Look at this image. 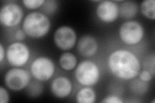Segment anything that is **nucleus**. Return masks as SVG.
Returning a JSON list of instances; mask_svg holds the SVG:
<instances>
[{"mask_svg":"<svg viewBox=\"0 0 155 103\" xmlns=\"http://www.w3.org/2000/svg\"><path fill=\"white\" fill-rule=\"evenodd\" d=\"M107 65L114 76L125 81L134 79L141 70V63L138 57L125 49H117L111 52Z\"/></svg>","mask_w":155,"mask_h":103,"instance_id":"nucleus-1","label":"nucleus"},{"mask_svg":"<svg viewBox=\"0 0 155 103\" xmlns=\"http://www.w3.org/2000/svg\"><path fill=\"white\" fill-rule=\"evenodd\" d=\"M51 28L48 16L41 12H32L24 18L22 29L26 35L33 39H41L47 35Z\"/></svg>","mask_w":155,"mask_h":103,"instance_id":"nucleus-2","label":"nucleus"},{"mask_svg":"<svg viewBox=\"0 0 155 103\" xmlns=\"http://www.w3.org/2000/svg\"><path fill=\"white\" fill-rule=\"evenodd\" d=\"M74 76L80 85L91 87L99 82L101 72L96 63L90 60H84L78 64L75 68Z\"/></svg>","mask_w":155,"mask_h":103,"instance_id":"nucleus-3","label":"nucleus"},{"mask_svg":"<svg viewBox=\"0 0 155 103\" xmlns=\"http://www.w3.org/2000/svg\"><path fill=\"white\" fill-rule=\"evenodd\" d=\"M144 33L143 25L137 21L124 22L120 25L118 32L120 40L129 46L139 44L143 39Z\"/></svg>","mask_w":155,"mask_h":103,"instance_id":"nucleus-4","label":"nucleus"},{"mask_svg":"<svg viewBox=\"0 0 155 103\" xmlns=\"http://www.w3.org/2000/svg\"><path fill=\"white\" fill-rule=\"evenodd\" d=\"M31 81V73L21 67H14L8 70L4 76L5 85L14 92L23 90Z\"/></svg>","mask_w":155,"mask_h":103,"instance_id":"nucleus-5","label":"nucleus"},{"mask_svg":"<svg viewBox=\"0 0 155 103\" xmlns=\"http://www.w3.org/2000/svg\"><path fill=\"white\" fill-rule=\"evenodd\" d=\"M56 72L54 62L50 57L40 56L34 60L31 65V76L39 82L49 81Z\"/></svg>","mask_w":155,"mask_h":103,"instance_id":"nucleus-6","label":"nucleus"},{"mask_svg":"<svg viewBox=\"0 0 155 103\" xmlns=\"http://www.w3.org/2000/svg\"><path fill=\"white\" fill-rule=\"evenodd\" d=\"M31 50L26 44L16 41L11 43L6 50V58L9 65L12 67H22L28 62Z\"/></svg>","mask_w":155,"mask_h":103,"instance_id":"nucleus-7","label":"nucleus"},{"mask_svg":"<svg viewBox=\"0 0 155 103\" xmlns=\"http://www.w3.org/2000/svg\"><path fill=\"white\" fill-rule=\"evenodd\" d=\"M23 11L18 4L7 3L0 9V23L5 28H12L21 22L23 18Z\"/></svg>","mask_w":155,"mask_h":103,"instance_id":"nucleus-8","label":"nucleus"},{"mask_svg":"<svg viewBox=\"0 0 155 103\" xmlns=\"http://www.w3.org/2000/svg\"><path fill=\"white\" fill-rule=\"evenodd\" d=\"M54 43L61 50H71L77 44V34L74 29L66 25L60 27L54 34Z\"/></svg>","mask_w":155,"mask_h":103,"instance_id":"nucleus-9","label":"nucleus"},{"mask_svg":"<svg viewBox=\"0 0 155 103\" xmlns=\"http://www.w3.org/2000/svg\"><path fill=\"white\" fill-rule=\"evenodd\" d=\"M96 16L104 23H112L120 16L119 6L116 2L100 1L96 8Z\"/></svg>","mask_w":155,"mask_h":103,"instance_id":"nucleus-10","label":"nucleus"},{"mask_svg":"<svg viewBox=\"0 0 155 103\" xmlns=\"http://www.w3.org/2000/svg\"><path fill=\"white\" fill-rule=\"evenodd\" d=\"M50 88L52 94L56 98L65 99L71 94L73 85L68 77L59 76L52 80Z\"/></svg>","mask_w":155,"mask_h":103,"instance_id":"nucleus-11","label":"nucleus"},{"mask_svg":"<svg viewBox=\"0 0 155 103\" xmlns=\"http://www.w3.org/2000/svg\"><path fill=\"white\" fill-rule=\"evenodd\" d=\"M77 50L84 57L94 56L98 52V43L96 39L91 35L81 37L76 44Z\"/></svg>","mask_w":155,"mask_h":103,"instance_id":"nucleus-12","label":"nucleus"},{"mask_svg":"<svg viewBox=\"0 0 155 103\" xmlns=\"http://www.w3.org/2000/svg\"><path fill=\"white\" fill-rule=\"evenodd\" d=\"M120 16L126 19L134 18L138 13L137 4L130 1H123L119 7Z\"/></svg>","mask_w":155,"mask_h":103,"instance_id":"nucleus-13","label":"nucleus"},{"mask_svg":"<svg viewBox=\"0 0 155 103\" xmlns=\"http://www.w3.org/2000/svg\"><path fill=\"white\" fill-rule=\"evenodd\" d=\"M60 66L65 71H72L74 70L78 65V59L71 52H64L60 56L59 59Z\"/></svg>","mask_w":155,"mask_h":103,"instance_id":"nucleus-14","label":"nucleus"},{"mask_svg":"<svg viewBox=\"0 0 155 103\" xmlns=\"http://www.w3.org/2000/svg\"><path fill=\"white\" fill-rule=\"evenodd\" d=\"M75 99L78 103H94L96 101V92L90 86H85L77 92Z\"/></svg>","mask_w":155,"mask_h":103,"instance_id":"nucleus-15","label":"nucleus"},{"mask_svg":"<svg viewBox=\"0 0 155 103\" xmlns=\"http://www.w3.org/2000/svg\"><path fill=\"white\" fill-rule=\"evenodd\" d=\"M140 11L142 15L146 18L155 19V1L154 0H144L140 5Z\"/></svg>","mask_w":155,"mask_h":103,"instance_id":"nucleus-16","label":"nucleus"},{"mask_svg":"<svg viewBox=\"0 0 155 103\" xmlns=\"http://www.w3.org/2000/svg\"><path fill=\"white\" fill-rule=\"evenodd\" d=\"M147 82L142 81L141 80H134L131 84H130V88L131 90L135 94H144L147 92L148 90Z\"/></svg>","mask_w":155,"mask_h":103,"instance_id":"nucleus-17","label":"nucleus"},{"mask_svg":"<svg viewBox=\"0 0 155 103\" xmlns=\"http://www.w3.org/2000/svg\"><path fill=\"white\" fill-rule=\"evenodd\" d=\"M45 2V0H23L22 1L23 5L29 10H36L42 7Z\"/></svg>","mask_w":155,"mask_h":103,"instance_id":"nucleus-18","label":"nucleus"},{"mask_svg":"<svg viewBox=\"0 0 155 103\" xmlns=\"http://www.w3.org/2000/svg\"><path fill=\"white\" fill-rule=\"evenodd\" d=\"M43 7L45 14H52L56 11L57 3L56 1H46Z\"/></svg>","mask_w":155,"mask_h":103,"instance_id":"nucleus-19","label":"nucleus"},{"mask_svg":"<svg viewBox=\"0 0 155 103\" xmlns=\"http://www.w3.org/2000/svg\"><path fill=\"white\" fill-rule=\"evenodd\" d=\"M138 77H139V79L141 80L142 81H143L145 82H149L153 79L154 76L149 70H140L138 74Z\"/></svg>","mask_w":155,"mask_h":103,"instance_id":"nucleus-20","label":"nucleus"},{"mask_svg":"<svg viewBox=\"0 0 155 103\" xmlns=\"http://www.w3.org/2000/svg\"><path fill=\"white\" fill-rule=\"evenodd\" d=\"M102 103H123L124 101L121 98L115 95H109L106 96L101 101Z\"/></svg>","mask_w":155,"mask_h":103,"instance_id":"nucleus-21","label":"nucleus"},{"mask_svg":"<svg viewBox=\"0 0 155 103\" xmlns=\"http://www.w3.org/2000/svg\"><path fill=\"white\" fill-rule=\"evenodd\" d=\"M10 101V95L6 88L0 86V103H8Z\"/></svg>","mask_w":155,"mask_h":103,"instance_id":"nucleus-22","label":"nucleus"},{"mask_svg":"<svg viewBox=\"0 0 155 103\" xmlns=\"http://www.w3.org/2000/svg\"><path fill=\"white\" fill-rule=\"evenodd\" d=\"M26 36V34L23 31V29H18L15 34H14V38L16 39V41L19 42H21L25 40Z\"/></svg>","mask_w":155,"mask_h":103,"instance_id":"nucleus-23","label":"nucleus"},{"mask_svg":"<svg viewBox=\"0 0 155 103\" xmlns=\"http://www.w3.org/2000/svg\"><path fill=\"white\" fill-rule=\"evenodd\" d=\"M6 57V51L5 49L3 44L0 43V63H2L5 58Z\"/></svg>","mask_w":155,"mask_h":103,"instance_id":"nucleus-24","label":"nucleus"}]
</instances>
